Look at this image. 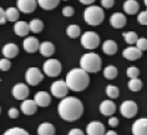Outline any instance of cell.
Returning a JSON list of instances; mask_svg holds the SVG:
<instances>
[{
    "instance_id": "1f68e13d",
    "label": "cell",
    "mask_w": 147,
    "mask_h": 135,
    "mask_svg": "<svg viewBox=\"0 0 147 135\" xmlns=\"http://www.w3.org/2000/svg\"><path fill=\"white\" fill-rule=\"evenodd\" d=\"M123 38L125 40H126V43L127 44H130V45H132V44H135L136 41H137V39H138V36L137 34H136L135 31H127V33H123Z\"/></svg>"
},
{
    "instance_id": "60d3db41",
    "label": "cell",
    "mask_w": 147,
    "mask_h": 135,
    "mask_svg": "<svg viewBox=\"0 0 147 135\" xmlns=\"http://www.w3.org/2000/svg\"><path fill=\"white\" fill-rule=\"evenodd\" d=\"M8 115H9V118H11V119H16L18 116H19V110L15 108H11L8 111Z\"/></svg>"
},
{
    "instance_id": "9a60e30c",
    "label": "cell",
    "mask_w": 147,
    "mask_h": 135,
    "mask_svg": "<svg viewBox=\"0 0 147 135\" xmlns=\"http://www.w3.org/2000/svg\"><path fill=\"white\" fill-rule=\"evenodd\" d=\"M127 20H126V16L123 15L122 13H115L112 14L111 18H110V24L111 26H113L115 29H121L126 25Z\"/></svg>"
},
{
    "instance_id": "603a6c76",
    "label": "cell",
    "mask_w": 147,
    "mask_h": 135,
    "mask_svg": "<svg viewBox=\"0 0 147 135\" xmlns=\"http://www.w3.org/2000/svg\"><path fill=\"white\" fill-rule=\"evenodd\" d=\"M138 9H140V5L136 0H126L123 4V10L128 14V15H134V14H136L138 12Z\"/></svg>"
},
{
    "instance_id": "9c48e42d",
    "label": "cell",
    "mask_w": 147,
    "mask_h": 135,
    "mask_svg": "<svg viewBox=\"0 0 147 135\" xmlns=\"http://www.w3.org/2000/svg\"><path fill=\"white\" fill-rule=\"evenodd\" d=\"M67 92H69V88L64 80H57V81L53 83V85H51V93H53V95L55 98L62 99V98L67 95Z\"/></svg>"
},
{
    "instance_id": "681fc988",
    "label": "cell",
    "mask_w": 147,
    "mask_h": 135,
    "mask_svg": "<svg viewBox=\"0 0 147 135\" xmlns=\"http://www.w3.org/2000/svg\"><path fill=\"white\" fill-rule=\"evenodd\" d=\"M146 12H147V10H146Z\"/></svg>"
},
{
    "instance_id": "5b68a950",
    "label": "cell",
    "mask_w": 147,
    "mask_h": 135,
    "mask_svg": "<svg viewBox=\"0 0 147 135\" xmlns=\"http://www.w3.org/2000/svg\"><path fill=\"white\" fill-rule=\"evenodd\" d=\"M81 45L85 49H89V50L96 49L100 45V36L94 31L84 33V35L81 36Z\"/></svg>"
},
{
    "instance_id": "ee69618b",
    "label": "cell",
    "mask_w": 147,
    "mask_h": 135,
    "mask_svg": "<svg viewBox=\"0 0 147 135\" xmlns=\"http://www.w3.org/2000/svg\"><path fill=\"white\" fill-rule=\"evenodd\" d=\"M69 135H84V131L80 129H71L69 131Z\"/></svg>"
},
{
    "instance_id": "44dd1931",
    "label": "cell",
    "mask_w": 147,
    "mask_h": 135,
    "mask_svg": "<svg viewBox=\"0 0 147 135\" xmlns=\"http://www.w3.org/2000/svg\"><path fill=\"white\" fill-rule=\"evenodd\" d=\"M39 50H40V53H41L42 56L49 58L55 53V46H54V44L50 43V41H44L39 45Z\"/></svg>"
},
{
    "instance_id": "74e56055",
    "label": "cell",
    "mask_w": 147,
    "mask_h": 135,
    "mask_svg": "<svg viewBox=\"0 0 147 135\" xmlns=\"http://www.w3.org/2000/svg\"><path fill=\"white\" fill-rule=\"evenodd\" d=\"M137 20L141 25H147V12H142L138 14Z\"/></svg>"
},
{
    "instance_id": "d6986e66",
    "label": "cell",
    "mask_w": 147,
    "mask_h": 135,
    "mask_svg": "<svg viewBox=\"0 0 147 135\" xmlns=\"http://www.w3.org/2000/svg\"><path fill=\"white\" fill-rule=\"evenodd\" d=\"M123 58H126L127 60H137L141 58L142 52L136 46H130V48H126L122 52Z\"/></svg>"
},
{
    "instance_id": "7a4b0ae2",
    "label": "cell",
    "mask_w": 147,
    "mask_h": 135,
    "mask_svg": "<svg viewBox=\"0 0 147 135\" xmlns=\"http://www.w3.org/2000/svg\"><path fill=\"white\" fill-rule=\"evenodd\" d=\"M66 85L72 92H82L89 86L90 76L89 73H86L84 69H72L67 73L65 80Z\"/></svg>"
},
{
    "instance_id": "4316f807",
    "label": "cell",
    "mask_w": 147,
    "mask_h": 135,
    "mask_svg": "<svg viewBox=\"0 0 147 135\" xmlns=\"http://www.w3.org/2000/svg\"><path fill=\"white\" fill-rule=\"evenodd\" d=\"M66 34H67V36H70L71 39H76L79 38L80 34H81V29H80L79 25H69L67 29H66Z\"/></svg>"
},
{
    "instance_id": "484cf974",
    "label": "cell",
    "mask_w": 147,
    "mask_h": 135,
    "mask_svg": "<svg viewBox=\"0 0 147 135\" xmlns=\"http://www.w3.org/2000/svg\"><path fill=\"white\" fill-rule=\"evenodd\" d=\"M38 4L45 10H53L59 5L60 0H36Z\"/></svg>"
},
{
    "instance_id": "836d02e7",
    "label": "cell",
    "mask_w": 147,
    "mask_h": 135,
    "mask_svg": "<svg viewBox=\"0 0 147 135\" xmlns=\"http://www.w3.org/2000/svg\"><path fill=\"white\" fill-rule=\"evenodd\" d=\"M3 135H30L26 130L21 129V128H11V129L6 130Z\"/></svg>"
},
{
    "instance_id": "b9f144b4",
    "label": "cell",
    "mask_w": 147,
    "mask_h": 135,
    "mask_svg": "<svg viewBox=\"0 0 147 135\" xmlns=\"http://www.w3.org/2000/svg\"><path fill=\"white\" fill-rule=\"evenodd\" d=\"M109 125H110V126H112V128L117 126V125H119V119L115 118V116L110 118V119H109Z\"/></svg>"
},
{
    "instance_id": "5bb4252c",
    "label": "cell",
    "mask_w": 147,
    "mask_h": 135,
    "mask_svg": "<svg viewBox=\"0 0 147 135\" xmlns=\"http://www.w3.org/2000/svg\"><path fill=\"white\" fill-rule=\"evenodd\" d=\"M134 135H147V119H138L132 125Z\"/></svg>"
},
{
    "instance_id": "7dc6e473",
    "label": "cell",
    "mask_w": 147,
    "mask_h": 135,
    "mask_svg": "<svg viewBox=\"0 0 147 135\" xmlns=\"http://www.w3.org/2000/svg\"><path fill=\"white\" fill-rule=\"evenodd\" d=\"M145 4H146V6H147V0H145Z\"/></svg>"
},
{
    "instance_id": "e575fe53",
    "label": "cell",
    "mask_w": 147,
    "mask_h": 135,
    "mask_svg": "<svg viewBox=\"0 0 147 135\" xmlns=\"http://www.w3.org/2000/svg\"><path fill=\"white\" fill-rule=\"evenodd\" d=\"M10 66H11V63H10V59L8 58H3L0 59V70L1 71H8Z\"/></svg>"
},
{
    "instance_id": "ac0fdd59",
    "label": "cell",
    "mask_w": 147,
    "mask_h": 135,
    "mask_svg": "<svg viewBox=\"0 0 147 135\" xmlns=\"http://www.w3.org/2000/svg\"><path fill=\"white\" fill-rule=\"evenodd\" d=\"M20 109L25 115H32L36 113V110H38V105H36V103L34 100L25 99V100H23V103H21Z\"/></svg>"
},
{
    "instance_id": "ab89813d",
    "label": "cell",
    "mask_w": 147,
    "mask_h": 135,
    "mask_svg": "<svg viewBox=\"0 0 147 135\" xmlns=\"http://www.w3.org/2000/svg\"><path fill=\"white\" fill-rule=\"evenodd\" d=\"M113 4H115V0H101V5L106 9L112 8Z\"/></svg>"
},
{
    "instance_id": "277c9868",
    "label": "cell",
    "mask_w": 147,
    "mask_h": 135,
    "mask_svg": "<svg viewBox=\"0 0 147 135\" xmlns=\"http://www.w3.org/2000/svg\"><path fill=\"white\" fill-rule=\"evenodd\" d=\"M84 19L89 25L96 26L100 25L105 19V13L100 6H89L86 8V10L84 12Z\"/></svg>"
},
{
    "instance_id": "f1b7e54d",
    "label": "cell",
    "mask_w": 147,
    "mask_h": 135,
    "mask_svg": "<svg viewBox=\"0 0 147 135\" xmlns=\"http://www.w3.org/2000/svg\"><path fill=\"white\" fill-rule=\"evenodd\" d=\"M29 29H30V31L35 33V34H38V33L42 31L44 23H42L41 20H39V19H34V20H31L30 23H29Z\"/></svg>"
},
{
    "instance_id": "7bdbcfd3",
    "label": "cell",
    "mask_w": 147,
    "mask_h": 135,
    "mask_svg": "<svg viewBox=\"0 0 147 135\" xmlns=\"http://www.w3.org/2000/svg\"><path fill=\"white\" fill-rule=\"evenodd\" d=\"M6 21V18H5V10L3 8H0V25L5 24Z\"/></svg>"
},
{
    "instance_id": "3957f363",
    "label": "cell",
    "mask_w": 147,
    "mask_h": 135,
    "mask_svg": "<svg viewBox=\"0 0 147 135\" xmlns=\"http://www.w3.org/2000/svg\"><path fill=\"white\" fill-rule=\"evenodd\" d=\"M80 66L86 73H97L101 69V58L95 53L84 54L80 59Z\"/></svg>"
},
{
    "instance_id": "c3c4849f",
    "label": "cell",
    "mask_w": 147,
    "mask_h": 135,
    "mask_svg": "<svg viewBox=\"0 0 147 135\" xmlns=\"http://www.w3.org/2000/svg\"><path fill=\"white\" fill-rule=\"evenodd\" d=\"M0 114H1V108H0Z\"/></svg>"
},
{
    "instance_id": "4dcf8cb0",
    "label": "cell",
    "mask_w": 147,
    "mask_h": 135,
    "mask_svg": "<svg viewBox=\"0 0 147 135\" xmlns=\"http://www.w3.org/2000/svg\"><path fill=\"white\" fill-rule=\"evenodd\" d=\"M142 88V81L138 78H132L130 81H128V89L131 92H140Z\"/></svg>"
},
{
    "instance_id": "6da1fadb",
    "label": "cell",
    "mask_w": 147,
    "mask_h": 135,
    "mask_svg": "<svg viewBox=\"0 0 147 135\" xmlns=\"http://www.w3.org/2000/svg\"><path fill=\"white\" fill-rule=\"evenodd\" d=\"M57 111L59 115L66 121H75V120L81 118L84 113V105L78 98H62V100L57 107Z\"/></svg>"
},
{
    "instance_id": "30bf717a",
    "label": "cell",
    "mask_w": 147,
    "mask_h": 135,
    "mask_svg": "<svg viewBox=\"0 0 147 135\" xmlns=\"http://www.w3.org/2000/svg\"><path fill=\"white\" fill-rule=\"evenodd\" d=\"M29 94H30L29 86L25 85V84H23V83L16 84V85L13 88V96L15 98L16 100H25V99H28Z\"/></svg>"
},
{
    "instance_id": "4fadbf2b",
    "label": "cell",
    "mask_w": 147,
    "mask_h": 135,
    "mask_svg": "<svg viewBox=\"0 0 147 135\" xmlns=\"http://www.w3.org/2000/svg\"><path fill=\"white\" fill-rule=\"evenodd\" d=\"M87 135H104L105 134V126L100 121H91L86 128Z\"/></svg>"
},
{
    "instance_id": "ffe728a7",
    "label": "cell",
    "mask_w": 147,
    "mask_h": 135,
    "mask_svg": "<svg viewBox=\"0 0 147 135\" xmlns=\"http://www.w3.org/2000/svg\"><path fill=\"white\" fill-rule=\"evenodd\" d=\"M18 54H19V48H18L16 44L9 43L6 45H4V48H3V55L5 58H8V59H13Z\"/></svg>"
},
{
    "instance_id": "2e32d148",
    "label": "cell",
    "mask_w": 147,
    "mask_h": 135,
    "mask_svg": "<svg viewBox=\"0 0 147 135\" xmlns=\"http://www.w3.org/2000/svg\"><path fill=\"white\" fill-rule=\"evenodd\" d=\"M34 101L36 103L38 107L46 108V107H49L50 103H51V96L46 92H39V93L35 94Z\"/></svg>"
},
{
    "instance_id": "7402d4cb",
    "label": "cell",
    "mask_w": 147,
    "mask_h": 135,
    "mask_svg": "<svg viewBox=\"0 0 147 135\" xmlns=\"http://www.w3.org/2000/svg\"><path fill=\"white\" fill-rule=\"evenodd\" d=\"M14 31L18 36H26L30 31L29 24L25 23V21H16L15 25H14Z\"/></svg>"
},
{
    "instance_id": "83f0119b",
    "label": "cell",
    "mask_w": 147,
    "mask_h": 135,
    "mask_svg": "<svg viewBox=\"0 0 147 135\" xmlns=\"http://www.w3.org/2000/svg\"><path fill=\"white\" fill-rule=\"evenodd\" d=\"M19 15L20 13L16 8H8L5 10V18L9 21H18L19 20Z\"/></svg>"
},
{
    "instance_id": "ba28073f",
    "label": "cell",
    "mask_w": 147,
    "mask_h": 135,
    "mask_svg": "<svg viewBox=\"0 0 147 135\" xmlns=\"http://www.w3.org/2000/svg\"><path fill=\"white\" fill-rule=\"evenodd\" d=\"M120 111H121V114H122L125 118L131 119V118H134V116L137 114V104H136L135 101H132V100H126V101H123V103L121 104Z\"/></svg>"
},
{
    "instance_id": "52a82bcc",
    "label": "cell",
    "mask_w": 147,
    "mask_h": 135,
    "mask_svg": "<svg viewBox=\"0 0 147 135\" xmlns=\"http://www.w3.org/2000/svg\"><path fill=\"white\" fill-rule=\"evenodd\" d=\"M44 79V75L39 70L38 68H29L26 73H25V80L29 85H38L39 83H41Z\"/></svg>"
},
{
    "instance_id": "d590c367",
    "label": "cell",
    "mask_w": 147,
    "mask_h": 135,
    "mask_svg": "<svg viewBox=\"0 0 147 135\" xmlns=\"http://www.w3.org/2000/svg\"><path fill=\"white\" fill-rule=\"evenodd\" d=\"M135 44H136V48H138L141 52H145V50H147V39L138 38L137 41H136Z\"/></svg>"
},
{
    "instance_id": "7c38bea8",
    "label": "cell",
    "mask_w": 147,
    "mask_h": 135,
    "mask_svg": "<svg viewBox=\"0 0 147 135\" xmlns=\"http://www.w3.org/2000/svg\"><path fill=\"white\" fill-rule=\"evenodd\" d=\"M39 45H40L39 40L36 38H34V36H28V38L24 40V43H23L24 50L26 53H30V54L38 52V50H39Z\"/></svg>"
},
{
    "instance_id": "cb8c5ba5",
    "label": "cell",
    "mask_w": 147,
    "mask_h": 135,
    "mask_svg": "<svg viewBox=\"0 0 147 135\" xmlns=\"http://www.w3.org/2000/svg\"><path fill=\"white\" fill-rule=\"evenodd\" d=\"M38 135H55V128L50 123H42L38 128Z\"/></svg>"
},
{
    "instance_id": "bcb514c9",
    "label": "cell",
    "mask_w": 147,
    "mask_h": 135,
    "mask_svg": "<svg viewBox=\"0 0 147 135\" xmlns=\"http://www.w3.org/2000/svg\"><path fill=\"white\" fill-rule=\"evenodd\" d=\"M104 135H117V133L113 131V130H110V131H107V133H105Z\"/></svg>"
},
{
    "instance_id": "8992f818",
    "label": "cell",
    "mask_w": 147,
    "mask_h": 135,
    "mask_svg": "<svg viewBox=\"0 0 147 135\" xmlns=\"http://www.w3.org/2000/svg\"><path fill=\"white\" fill-rule=\"evenodd\" d=\"M44 73L50 76V78H55L61 73V63L56 59H47L44 63Z\"/></svg>"
},
{
    "instance_id": "f6af8a7d",
    "label": "cell",
    "mask_w": 147,
    "mask_h": 135,
    "mask_svg": "<svg viewBox=\"0 0 147 135\" xmlns=\"http://www.w3.org/2000/svg\"><path fill=\"white\" fill-rule=\"evenodd\" d=\"M94 1L95 0H80V3H81V4H85V5H90V4H92Z\"/></svg>"
},
{
    "instance_id": "8fae6325",
    "label": "cell",
    "mask_w": 147,
    "mask_h": 135,
    "mask_svg": "<svg viewBox=\"0 0 147 135\" xmlns=\"http://www.w3.org/2000/svg\"><path fill=\"white\" fill-rule=\"evenodd\" d=\"M18 10L25 14H30L36 9L38 1L36 0H18L16 1Z\"/></svg>"
},
{
    "instance_id": "8d00e7d4",
    "label": "cell",
    "mask_w": 147,
    "mask_h": 135,
    "mask_svg": "<svg viewBox=\"0 0 147 135\" xmlns=\"http://www.w3.org/2000/svg\"><path fill=\"white\" fill-rule=\"evenodd\" d=\"M138 75H140V70H138V68H136V66H130L127 69V76L130 79L132 78H138Z\"/></svg>"
},
{
    "instance_id": "f35d334b",
    "label": "cell",
    "mask_w": 147,
    "mask_h": 135,
    "mask_svg": "<svg viewBox=\"0 0 147 135\" xmlns=\"http://www.w3.org/2000/svg\"><path fill=\"white\" fill-rule=\"evenodd\" d=\"M74 8L72 6H65L64 9H62V15L66 16V18H70V16H72L74 15Z\"/></svg>"
},
{
    "instance_id": "d4e9b609",
    "label": "cell",
    "mask_w": 147,
    "mask_h": 135,
    "mask_svg": "<svg viewBox=\"0 0 147 135\" xmlns=\"http://www.w3.org/2000/svg\"><path fill=\"white\" fill-rule=\"evenodd\" d=\"M102 52L107 55H113L117 53V44L113 40H106L102 45Z\"/></svg>"
},
{
    "instance_id": "d6a6232c",
    "label": "cell",
    "mask_w": 147,
    "mask_h": 135,
    "mask_svg": "<svg viewBox=\"0 0 147 135\" xmlns=\"http://www.w3.org/2000/svg\"><path fill=\"white\" fill-rule=\"evenodd\" d=\"M106 94H107L109 98H111V99H116V98H119V88L115 86V85H107L106 88Z\"/></svg>"
},
{
    "instance_id": "e0dca14e",
    "label": "cell",
    "mask_w": 147,
    "mask_h": 135,
    "mask_svg": "<svg viewBox=\"0 0 147 135\" xmlns=\"http://www.w3.org/2000/svg\"><path fill=\"white\" fill-rule=\"evenodd\" d=\"M115 111H116V105H115L113 101H111V100H104L100 104V113L102 115L110 116V115L115 114Z\"/></svg>"
},
{
    "instance_id": "f546056e",
    "label": "cell",
    "mask_w": 147,
    "mask_h": 135,
    "mask_svg": "<svg viewBox=\"0 0 147 135\" xmlns=\"http://www.w3.org/2000/svg\"><path fill=\"white\" fill-rule=\"evenodd\" d=\"M117 68L116 66H113V65H109V66H106L105 68V70H104V75H105V78L106 79H109V80H111V79H115L116 76H117Z\"/></svg>"
}]
</instances>
